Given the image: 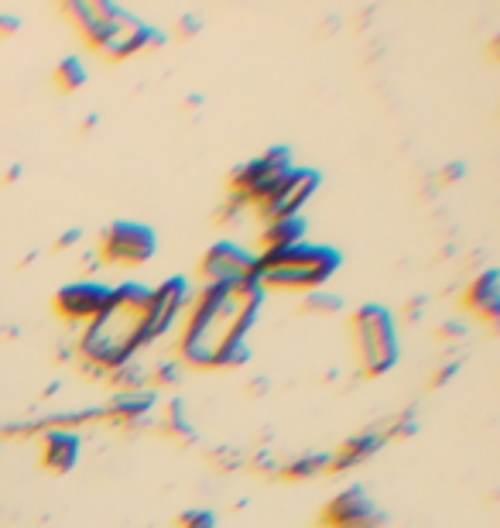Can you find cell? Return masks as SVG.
<instances>
[{
    "instance_id": "obj_20",
    "label": "cell",
    "mask_w": 500,
    "mask_h": 528,
    "mask_svg": "<svg viewBox=\"0 0 500 528\" xmlns=\"http://www.w3.org/2000/svg\"><path fill=\"white\" fill-rule=\"evenodd\" d=\"M305 309H309V312H340V299H336V295L309 292V299H305Z\"/></svg>"
},
{
    "instance_id": "obj_14",
    "label": "cell",
    "mask_w": 500,
    "mask_h": 528,
    "mask_svg": "<svg viewBox=\"0 0 500 528\" xmlns=\"http://www.w3.org/2000/svg\"><path fill=\"white\" fill-rule=\"evenodd\" d=\"M381 443H384L381 432H360V436H350L333 456H326V474H343V470L357 467V463H364L367 456H374L377 450H381Z\"/></svg>"
},
{
    "instance_id": "obj_12",
    "label": "cell",
    "mask_w": 500,
    "mask_h": 528,
    "mask_svg": "<svg viewBox=\"0 0 500 528\" xmlns=\"http://www.w3.org/2000/svg\"><path fill=\"white\" fill-rule=\"evenodd\" d=\"M189 302H192L189 278L175 275L151 288V340H158V336H165L172 330V323L189 309Z\"/></svg>"
},
{
    "instance_id": "obj_9",
    "label": "cell",
    "mask_w": 500,
    "mask_h": 528,
    "mask_svg": "<svg viewBox=\"0 0 500 528\" xmlns=\"http://www.w3.org/2000/svg\"><path fill=\"white\" fill-rule=\"evenodd\" d=\"M384 511L367 498L364 487H346L343 494L329 498L319 511L322 528H381Z\"/></svg>"
},
{
    "instance_id": "obj_17",
    "label": "cell",
    "mask_w": 500,
    "mask_h": 528,
    "mask_svg": "<svg viewBox=\"0 0 500 528\" xmlns=\"http://www.w3.org/2000/svg\"><path fill=\"white\" fill-rule=\"evenodd\" d=\"M86 79H90V72H86V66H83V59H79V55H66V59L55 66V86H59L62 93L83 90Z\"/></svg>"
},
{
    "instance_id": "obj_2",
    "label": "cell",
    "mask_w": 500,
    "mask_h": 528,
    "mask_svg": "<svg viewBox=\"0 0 500 528\" xmlns=\"http://www.w3.org/2000/svg\"><path fill=\"white\" fill-rule=\"evenodd\" d=\"M151 288L120 282L110 288L107 306L86 326L79 350L100 371H117L131 364L144 347H151Z\"/></svg>"
},
{
    "instance_id": "obj_3",
    "label": "cell",
    "mask_w": 500,
    "mask_h": 528,
    "mask_svg": "<svg viewBox=\"0 0 500 528\" xmlns=\"http://www.w3.org/2000/svg\"><path fill=\"white\" fill-rule=\"evenodd\" d=\"M62 14L76 21L79 35L107 59H131L137 52L165 45V35L155 24L141 21L127 7L100 4V0H76V4L62 7Z\"/></svg>"
},
{
    "instance_id": "obj_15",
    "label": "cell",
    "mask_w": 500,
    "mask_h": 528,
    "mask_svg": "<svg viewBox=\"0 0 500 528\" xmlns=\"http://www.w3.org/2000/svg\"><path fill=\"white\" fill-rule=\"evenodd\" d=\"M463 306L470 312H477L487 323H497L500 316V292H497V271H483L470 282V288L463 292Z\"/></svg>"
},
{
    "instance_id": "obj_10",
    "label": "cell",
    "mask_w": 500,
    "mask_h": 528,
    "mask_svg": "<svg viewBox=\"0 0 500 528\" xmlns=\"http://www.w3.org/2000/svg\"><path fill=\"white\" fill-rule=\"evenodd\" d=\"M199 278L203 285H233V282H247L254 278V251L237 244H213L199 261Z\"/></svg>"
},
{
    "instance_id": "obj_23",
    "label": "cell",
    "mask_w": 500,
    "mask_h": 528,
    "mask_svg": "<svg viewBox=\"0 0 500 528\" xmlns=\"http://www.w3.org/2000/svg\"><path fill=\"white\" fill-rule=\"evenodd\" d=\"M459 175H463V165H453V168H449V172H442V179H459Z\"/></svg>"
},
{
    "instance_id": "obj_13",
    "label": "cell",
    "mask_w": 500,
    "mask_h": 528,
    "mask_svg": "<svg viewBox=\"0 0 500 528\" xmlns=\"http://www.w3.org/2000/svg\"><path fill=\"white\" fill-rule=\"evenodd\" d=\"M79 460L76 429H45L42 432V463L52 474H69Z\"/></svg>"
},
{
    "instance_id": "obj_1",
    "label": "cell",
    "mask_w": 500,
    "mask_h": 528,
    "mask_svg": "<svg viewBox=\"0 0 500 528\" xmlns=\"http://www.w3.org/2000/svg\"><path fill=\"white\" fill-rule=\"evenodd\" d=\"M264 302V288L247 278L233 285H199L182 312L179 360L192 367H240L250 357L247 330Z\"/></svg>"
},
{
    "instance_id": "obj_11",
    "label": "cell",
    "mask_w": 500,
    "mask_h": 528,
    "mask_svg": "<svg viewBox=\"0 0 500 528\" xmlns=\"http://www.w3.org/2000/svg\"><path fill=\"white\" fill-rule=\"evenodd\" d=\"M110 288L114 285H103V282H72L66 288H59L55 292V312H59L62 319H66L69 326H90L96 316H100V309L107 306L110 299Z\"/></svg>"
},
{
    "instance_id": "obj_16",
    "label": "cell",
    "mask_w": 500,
    "mask_h": 528,
    "mask_svg": "<svg viewBox=\"0 0 500 528\" xmlns=\"http://www.w3.org/2000/svg\"><path fill=\"white\" fill-rule=\"evenodd\" d=\"M305 237V223L302 216H288V220H274L264 223L261 230V251H281V247H295Z\"/></svg>"
},
{
    "instance_id": "obj_22",
    "label": "cell",
    "mask_w": 500,
    "mask_h": 528,
    "mask_svg": "<svg viewBox=\"0 0 500 528\" xmlns=\"http://www.w3.org/2000/svg\"><path fill=\"white\" fill-rule=\"evenodd\" d=\"M18 18H14V14H11V18H0V35H14V31H18Z\"/></svg>"
},
{
    "instance_id": "obj_21",
    "label": "cell",
    "mask_w": 500,
    "mask_h": 528,
    "mask_svg": "<svg viewBox=\"0 0 500 528\" xmlns=\"http://www.w3.org/2000/svg\"><path fill=\"white\" fill-rule=\"evenodd\" d=\"M175 378H179V367L168 364V360H165V364L155 367V378H151V381H155V384H168V381H175Z\"/></svg>"
},
{
    "instance_id": "obj_4",
    "label": "cell",
    "mask_w": 500,
    "mask_h": 528,
    "mask_svg": "<svg viewBox=\"0 0 500 528\" xmlns=\"http://www.w3.org/2000/svg\"><path fill=\"white\" fill-rule=\"evenodd\" d=\"M340 268V254L326 244H295L281 251H254V282L285 292H316Z\"/></svg>"
},
{
    "instance_id": "obj_6",
    "label": "cell",
    "mask_w": 500,
    "mask_h": 528,
    "mask_svg": "<svg viewBox=\"0 0 500 528\" xmlns=\"http://www.w3.org/2000/svg\"><path fill=\"white\" fill-rule=\"evenodd\" d=\"M292 151L288 148H268L261 158H254V162L240 165L237 172L230 175V192L237 203H244L247 210H254L261 199H268L274 189L281 186V182L288 179V172H292Z\"/></svg>"
},
{
    "instance_id": "obj_7",
    "label": "cell",
    "mask_w": 500,
    "mask_h": 528,
    "mask_svg": "<svg viewBox=\"0 0 500 528\" xmlns=\"http://www.w3.org/2000/svg\"><path fill=\"white\" fill-rule=\"evenodd\" d=\"M155 251H158V237L144 223L117 220L100 237V258L107 264H117V268H141V264L155 258Z\"/></svg>"
},
{
    "instance_id": "obj_5",
    "label": "cell",
    "mask_w": 500,
    "mask_h": 528,
    "mask_svg": "<svg viewBox=\"0 0 500 528\" xmlns=\"http://www.w3.org/2000/svg\"><path fill=\"white\" fill-rule=\"evenodd\" d=\"M350 333H353V347L360 357V371L367 378L391 371L394 360H398V330H394V319L384 306H360L350 316Z\"/></svg>"
},
{
    "instance_id": "obj_8",
    "label": "cell",
    "mask_w": 500,
    "mask_h": 528,
    "mask_svg": "<svg viewBox=\"0 0 500 528\" xmlns=\"http://www.w3.org/2000/svg\"><path fill=\"white\" fill-rule=\"evenodd\" d=\"M319 186V172L316 168H292L288 179L281 182L278 189L271 192L268 199L254 206V213L261 216V223H274V220H288V216H298L302 206L312 199V192Z\"/></svg>"
},
{
    "instance_id": "obj_18",
    "label": "cell",
    "mask_w": 500,
    "mask_h": 528,
    "mask_svg": "<svg viewBox=\"0 0 500 528\" xmlns=\"http://www.w3.org/2000/svg\"><path fill=\"white\" fill-rule=\"evenodd\" d=\"M326 470V453H316V456H298L288 467H281V477L288 480H302V477H316Z\"/></svg>"
},
{
    "instance_id": "obj_19",
    "label": "cell",
    "mask_w": 500,
    "mask_h": 528,
    "mask_svg": "<svg viewBox=\"0 0 500 528\" xmlns=\"http://www.w3.org/2000/svg\"><path fill=\"white\" fill-rule=\"evenodd\" d=\"M213 525H216L213 511H199V508L182 511V515L175 518V528H213Z\"/></svg>"
}]
</instances>
